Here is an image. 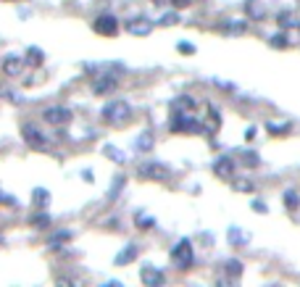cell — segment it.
<instances>
[{"instance_id": "cell-1", "label": "cell", "mask_w": 300, "mask_h": 287, "mask_svg": "<svg viewBox=\"0 0 300 287\" xmlns=\"http://www.w3.org/2000/svg\"><path fill=\"white\" fill-rule=\"evenodd\" d=\"M129 116H132V108H129L127 100H113V103H108L103 108V119L108 124H113V127H121Z\"/></svg>"}, {"instance_id": "cell-2", "label": "cell", "mask_w": 300, "mask_h": 287, "mask_svg": "<svg viewBox=\"0 0 300 287\" xmlns=\"http://www.w3.org/2000/svg\"><path fill=\"white\" fill-rule=\"evenodd\" d=\"M174 132H190V135H200L203 132V124L198 119H192L190 114L184 111H174V124H171Z\"/></svg>"}, {"instance_id": "cell-3", "label": "cell", "mask_w": 300, "mask_h": 287, "mask_svg": "<svg viewBox=\"0 0 300 287\" xmlns=\"http://www.w3.org/2000/svg\"><path fill=\"white\" fill-rule=\"evenodd\" d=\"M171 261L177 263L179 269H190L192 266V242L190 240H182L179 245L171 250Z\"/></svg>"}, {"instance_id": "cell-4", "label": "cell", "mask_w": 300, "mask_h": 287, "mask_svg": "<svg viewBox=\"0 0 300 287\" xmlns=\"http://www.w3.org/2000/svg\"><path fill=\"white\" fill-rule=\"evenodd\" d=\"M95 32L98 34H105V37H113L119 32V21L113 19L111 13H100L98 19H95Z\"/></svg>"}, {"instance_id": "cell-5", "label": "cell", "mask_w": 300, "mask_h": 287, "mask_svg": "<svg viewBox=\"0 0 300 287\" xmlns=\"http://www.w3.org/2000/svg\"><path fill=\"white\" fill-rule=\"evenodd\" d=\"M127 32L129 34H137V37H145L153 32V24L145 19V16H134V19H127Z\"/></svg>"}, {"instance_id": "cell-6", "label": "cell", "mask_w": 300, "mask_h": 287, "mask_svg": "<svg viewBox=\"0 0 300 287\" xmlns=\"http://www.w3.org/2000/svg\"><path fill=\"white\" fill-rule=\"evenodd\" d=\"M45 116V121L48 124H53V127H61V124H68L72 121V111H68V108H48V111L42 114Z\"/></svg>"}, {"instance_id": "cell-7", "label": "cell", "mask_w": 300, "mask_h": 287, "mask_svg": "<svg viewBox=\"0 0 300 287\" xmlns=\"http://www.w3.org/2000/svg\"><path fill=\"white\" fill-rule=\"evenodd\" d=\"M21 135H24V140H27L32 148H45V145H48L45 135H42V132H40L34 124H24V127H21Z\"/></svg>"}, {"instance_id": "cell-8", "label": "cell", "mask_w": 300, "mask_h": 287, "mask_svg": "<svg viewBox=\"0 0 300 287\" xmlns=\"http://www.w3.org/2000/svg\"><path fill=\"white\" fill-rule=\"evenodd\" d=\"M140 176L143 180H166L169 166H164V164H145V166H140Z\"/></svg>"}, {"instance_id": "cell-9", "label": "cell", "mask_w": 300, "mask_h": 287, "mask_svg": "<svg viewBox=\"0 0 300 287\" xmlns=\"http://www.w3.org/2000/svg\"><path fill=\"white\" fill-rule=\"evenodd\" d=\"M214 174L221 176V180H232V174H235V161H232V156L219 158V161L214 164Z\"/></svg>"}, {"instance_id": "cell-10", "label": "cell", "mask_w": 300, "mask_h": 287, "mask_svg": "<svg viewBox=\"0 0 300 287\" xmlns=\"http://www.w3.org/2000/svg\"><path fill=\"white\" fill-rule=\"evenodd\" d=\"M24 63H27V56H24V58H21V56H8V58L3 61V71H6L8 77H19L21 69H24Z\"/></svg>"}, {"instance_id": "cell-11", "label": "cell", "mask_w": 300, "mask_h": 287, "mask_svg": "<svg viewBox=\"0 0 300 287\" xmlns=\"http://www.w3.org/2000/svg\"><path fill=\"white\" fill-rule=\"evenodd\" d=\"M92 90H95L98 95H103V93H111V90H116V79H113V77H98L95 79V84H92Z\"/></svg>"}, {"instance_id": "cell-12", "label": "cell", "mask_w": 300, "mask_h": 287, "mask_svg": "<svg viewBox=\"0 0 300 287\" xmlns=\"http://www.w3.org/2000/svg\"><path fill=\"white\" fill-rule=\"evenodd\" d=\"M164 279H166V277L161 274L155 266H145V269H143V282H148V284H161Z\"/></svg>"}, {"instance_id": "cell-13", "label": "cell", "mask_w": 300, "mask_h": 287, "mask_svg": "<svg viewBox=\"0 0 300 287\" xmlns=\"http://www.w3.org/2000/svg\"><path fill=\"white\" fill-rule=\"evenodd\" d=\"M134 148L140 150V153H145V150H150L153 148V132H143L140 137H137V142H134Z\"/></svg>"}, {"instance_id": "cell-14", "label": "cell", "mask_w": 300, "mask_h": 287, "mask_svg": "<svg viewBox=\"0 0 300 287\" xmlns=\"http://www.w3.org/2000/svg\"><path fill=\"white\" fill-rule=\"evenodd\" d=\"M195 105H198L195 98H179V100L174 103V111H190V108H195Z\"/></svg>"}, {"instance_id": "cell-15", "label": "cell", "mask_w": 300, "mask_h": 287, "mask_svg": "<svg viewBox=\"0 0 300 287\" xmlns=\"http://www.w3.org/2000/svg\"><path fill=\"white\" fill-rule=\"evenodd\" d=\"M134 256H137V248H134V245H127V248H124V253H119V256H116V263H119V266H121V263H129Z\"/></svg>"}, {"instance_id": "cell-16", "label": "cell", "mask_w": 300, "mask_h": 287, "mask_svg": "<svg viewBox=\"0 0 300 287\" xmlns=\"http://www.w3.org/2000/svg\"><path fill=\"white\" fill-rule=\"evenodd\" d=\"M266 129L271 132V135H287V132H290V124H282V121H276V124H274V121H269Z\"/></svg>"}, {"instance_id": "cell-17", "label": "cell", "mask_w": 300, "mask_h": 287, "mask_svg": "<svg viewBox=\"0 0 300 287\" xmlns=\"http://www.w3.org/2000/svg\"><path fill=\"white\" fill-rule=\"evenodd\" d=\"M42 58H45V56H42L37 48H29V50H27V63H32V66H40V63H42Z\"/></svg>"}, {"instance_id": "cell-18", "label": "cell", "mask_w": 300, "mask_h": 287, "mask_svg": "<svg viewBox=\"0 0 300 287\" xmlns=\"http://www.w3.org/2000/svg\"><path fill=\"white\" fill-rule=\"evenodd\" d=\"M229 242H237V245H242V242H248V235H242L237 227L229 229Z\"/></svg>"}, {"instance_id": "cell-19", "label": "cell", "mask_w": 300, "mask_h": 287, "mask_svg": "<svg viewBox=\"0 0 300 287\" xmlns=\"http://www.w3.org/2000/svg\"><path fill=\"white\" fill-rule=\"evenodd\" d=\"M137 224H140L143 229H148V227H153L155 222H153V216H148V213H137Z\"/></svg>"}, {"instance_id": "cell-20", "label": "cell", "mask_w": 300, "mask_h": 287, "mask_svg": "<svg viewBox=\"0 0 300 287\" xmlns=\"http://www.w3.org/2000/svg\"><path fill=\"white\" fill-rule=\"evenodd\" d=\"M279 24H282V27L287 29V27L297 24V19H292V13H287V11H285V13H279Z\"/></svg>"}, {"instance_id": "cell-21", "label": "cell", "mask_w": 300, "mask_h": 287, "mask_svg": "<svg viewBox=\"0 0 300 287\" xmlns=\"http://www.w3.org/2000/svg\"><path fill=\"white\" fill-rule=\"evenodd\" d=\"M285 203H287V208H295V206H300V198L290 190V192H285Z\"/></svg>"}, {"instance_id": "cell-22", "label": "cell", "mask_w": 300, "mask_h": 287, "mask_svg": "<svg viewBox=\"0 0 300 287\" xmlns=\"http://www.w3.org/2000/svg\"><path fill=\"white\" fill-rule=\"evenodd\" d=\"M240 269H242L240 261H229V263H226V272L232 274V277H240Z\"/></svg>"}, {"instance_id": "cell-23", "label": "cell", "mask_w": 300, "mask_h": 287, "mask_svg": "<svg viewBox=\"0 0 300 287\" xmlns=\"http://www.w3.org/2000/svg\"><path fill=\"white\" fill-rule=\"evenodd\" d=\"M34 201L37 203H42V206H48V201H50V195L45 192V190H34Z\"/></svg>"}, {"instance_id": "cell-24", "label": "cell", "mask_w": 300, "mask_h": 287, "mask_svg": "<svg viewBox=\"0 0 300 287\" xmlns=\"http://www.w3.org/2000/svg\"><path fill=\"white\" fill-rule=\"evenodd\" d=\"M177 19H179L177 13H164V19H161L158 24H164V27H166V24H177Z\"/></svg>"}, {"instance_id": "cell-25", "label": "cell", "mask_w": 300, "mask_h": 287, "mask_svg": "<svg viewBox=\"0 0 300 287\" xmlns=\"http://www.w3.org/2000/svg\"><path fill=\"white\" fill-rule=\"evenodd\" d=\"M105 153H108V156H111V158H116V161H124V156H121V153H119V150H113V148H105Z\"/></svg>"}, {"instance_id": "cell-26", "label": "cell", "mask_w": 300, "mask_h": 287, "mask_svg": "<svg viewBox=\"0 0 300 287\" xmlns=\"http://www.w3.org/2000/svg\"><path fill=\"white\" fill-rule=\"evenodd\" d=\"M179 50H182V53H195V48H192V45H187V42H182Z\"/></svg>"}]
</instances>
